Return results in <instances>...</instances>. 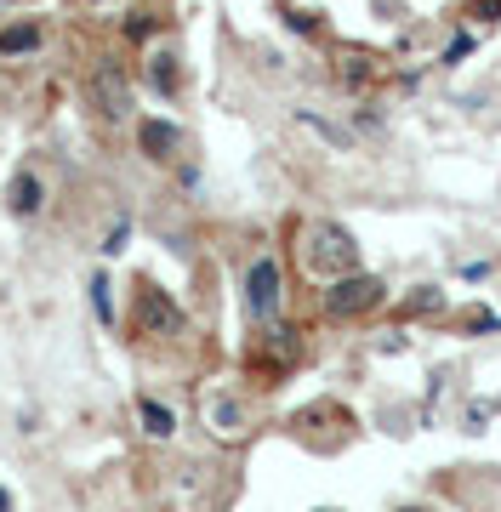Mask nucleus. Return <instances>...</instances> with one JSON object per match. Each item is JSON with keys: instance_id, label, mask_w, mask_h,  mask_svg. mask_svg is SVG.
Returning a JSON list of instances; mask_svg holds the SVG:
<instances>
[{"instance_id": "nucleus-1", "label": "nucleus", "mask_w": 501, "mask_h": 512, "mask_svg": "<svg viewBox=\"0 0 501 512\" xmlns=\"http://www.w3.org/2000/svg\"><path fill=\"white\" fill-rule=\"evenodd\" d=\"M302 268L331 285V279L359 268V245H353V234L336 228V222H308V228H302Z\"/></svg>"}, {"instance_id": "nucleus-2", "label": "nucleus", "mask_w": 501, "mask_h": 512, "mask_svg": "<svg viewBox=\"0 0 501 512\" xmlns=\"http://www.w3.org/2000/svg\"><path fill=\"white\" fill-rule=\"evenodd\" d=\"M382 296H388V285L376 274H342V279H331L325 291H319V308H325V319H359V313H371V308H382Z\"/></svg>"}, {"instance_id": "nucleus-3", "label": "nucleus", "mask_w": 501, "mask_h": 512, "mask_svg": "<svg viewBox=\"0 0 501 512\" xmlns=\"http://www.w3.org/2000/svg\"><path fill=\"white\" fill-rule=\"evenodd\" d=\"M131 325L137 336H154V342H166V336H183V308L171 302L160 285H137V302H131Z\"/></svg>"}, {"instance_id": "nucleus-4", "label": "nucleus", "mask_w": 501, "mask_h": 512, "mask_svg": "<svg viewBox=\"0 0 501 512\" xmlns=\"http://www.w3.org/2000/svg\"><path fill=\"white\" fill-rule=\"evenodd\" d=\"M279 302H285V268H279V256H257L251 268H245V308L251 319H279Z\"/></svg>"}, {"instance_id": "nucleus-5", "label": "nucleus", "mask_w": 501, "mask_h": 512, "mask_svg": "<svg viewBox=\"0 0 501 512\" xmlns=\"http://www.w3.org/2000/svg\"><path fill=\"white\" fill-rule=\"evenodd\" d=\"M86 92H92L97 114L103 120H126L131 114V80H126V63H114V57H97L92 74H86Z\"/></svg>"}, {"instance_id": "nucleus-6", "label": "nucleus", "mask_w": 501, "mask_h": 512, "mask_svg": "<svg viewBox=\"0 0 501 512\" xmlns=\"http://www.w3.org/2000/svg\"><path fill=\"white\" fill-rule=\"evenodd\" d=\"M137 148H143L149 160H171V154L183 148V131L171 126V120H143V126H137Z\"/></svg>"}, {"instance_id": "nucleus-7", "label": "nucleus", "mask_w": 501, "mask_h": 512, "mask_svg": "<svg viewBox=\"0 0 501 512\" xmlns=\"http://www.w3.org/2000/svg\"><path fill=\"white\" fill-rule=\"evenodd\" d=\"M6 205H12V217H35L40 205H46V188H40L35 171H18L12 188H6Z\"/></svg>"}, {"instance_id": "nucleus-8", "label": "nucleus", "mask_w": 501, "mask_h": 512, "mask_svg": "<svg viewBox=\"0 0 501 512\" xmlns=\"http://www.w3.org/2000/svg\"><path fill=\"white\" fill-rule=\"evenodd\" d=\"M40 40H46V29H40L35 18L6 23V29H0V57H29V52H40Z\"/></svg>"}, {"instance_id": "nucleus-9", "label": "nucleus", "mask_w": 501, "mask_h": 512, "mask_svg": "<svg viewBox=\"0 0 501 512\" xmlns=\"http://www.w3.org/2000/svg\"><path fill=\"white\" fill-rule=\"evenodd\" d=\"M137 421H143L149 439H171V433H177V410L160 404V399H137Z\"/></svg>"}, {"instance_id": "nucleus-10", "label": "nucleus", "mask_w": 501, "mask_h": 512, "mask_svg": "<svg viewBox=\"0 0 501 512\" xmlns=\"http://www.w3.org/2000/svg\"><path fill=\"white\" fill-rule=\"evenodd\" d=\"M149 80H154V92H160V97H171L177 86H183V69H177V57H171V52H154V57H149Z\"/></svg>"}, {"instance_id": "nucleus-11", "label": "nucleus", "mask_w": 501, "mask_h": 512, "mask_svg": "<svg viewBox=\"0 0 501 512\" xmlns=\"http://www.w3.org/2000/svg\"><path fill=\"white\" fill-rule=\"evenodd\" d=\"M211 421H217V433H228V439H234V433H245V410L234 399H217L211 404Z\"/></svg>"}, {"instance_id": "nucleus-12", "label": "nucleus", "mask_w": 501, "mask_h": 512, "mask_svg": "<svg viewBox=\"0 0 501 512\" xmlns=\"http://www.w3.org/2000/svg\"><path fill=\"white\" fill-rule=\"evenodd\" d=\"M297 120H302V126H314V131H319V137H325V143H336V148H353V131H342V126H331V120H319V114H314V109H302V114H297Z\"/></svg>"}, {"instance_id": "nucleus-13", "label": "nucleus", "mask_w": 501, "mask_h": 512, "mask_svg": "<svg viewBox=\"0 0 501 512\" xmlns=\"http://www.w3.org/2000/svg\"><path fill=\"white\" fill-rule=\"evenodd\" d=\"M439 308H445V296L433 291V285H422V291H416V296L405 302V313H410V319H433Z\"/></svg>"}, {"instance_id": "nucleus-14", "label": "nucleus", "mask_w": 501, "mask_h": 512, "mask_svg": "<svg viewBox=\"0 0 501 512\" xmlns=\"http://www.w3.org/2000/svg\"><path fill=\"white\" fill-rule=\"evenodd\" d=\"M92 308H97V319H103V325H114V296H109V279H103V274L92 279Z\"/></svg>"}, {"instance_id": "nucleus-15", "label": "nucleus", "mask_w": 501, "mask_h": 512, "mask_svg": "<svg viewBox=\"0 0 501 512\" xmlns=\"http://www.w3.org/2000/svg\"><path fill=\"white\" fill-rule=\"evenodd\" d=\"M126 35H131V40H149V35H154V18H149V12H137V18L126 23Z\"/></svg>"}, {"instance_id": "nucleus-16", "label": "nucleus", "mask_w": 501, "mask_h": 512, "mask_svg": "<svg viewBox=\"0 0 501 512\" xmlns=\"http://www.w3.org/2000/svg\"><path fill=\"white\" fill-rule=\"evenodd\" d=\"M126 239H131V228H126V222H114V234H109V245H103V251L120 256V251H126Z\"/></svg>"}, {"instance_id": "nucleus-17", "label": "nucleus", "mask_w": 501, "mask_h": 512, "mask_svg": "<svg viewBox=\"0 0 501 512\" xmlns=\"http://www.w3.org/2000/svg\"><path fill=\"white\" fill-rule=\"evenodd\" d=\"M467 52H473V35H456L450 40V52H445V63H462Z\"/></svg>"}, {"instance_id": "nucleus-18", "label": "nucleus", "mask_w": 501, "mask_h": 512, "mask_svg": "<svg viewBox=\"0 0 501 512\" xmlns=\"http://www.w3.org/2000/svg\"><path fill=\"white\" fill-rule=\"evenodd\" d=\"M467 330H496V313H467Z\"/></svg>"}, {"instance_id": "nucleus-19", "label": "nucleus", "mask_w": 501, "mask_h": 512, "mask_svg": "<svg viewBox=\"0 0 501 512\" xmlns=\"http://www.w3.org/2000/svg\"><path fill=\"white\" fill-rule=\"evenodd\" d=\"M0 512H12V495H6V484H0Z\"/></svg>"}, {"instance_id": "nucleus-20", "label": "nucleus", "mask_w": 501, "mask_h": 512, "mask_svg": "<svg viewBox=\"0 0 501 512\" xmlns=\"http://www.w3.org/2000/svg\"><path fill=\"white\" fill-rule=\"evenodd\" d=\"M416 512H422V507H416Z\"/></svg>"}]
</instances>
